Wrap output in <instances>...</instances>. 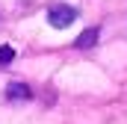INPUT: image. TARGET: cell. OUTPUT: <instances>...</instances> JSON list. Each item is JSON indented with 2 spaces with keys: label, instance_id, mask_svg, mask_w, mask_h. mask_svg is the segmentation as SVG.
Here are the masks:
<instances>
[{
  "label": "cell",
  "instance_id": "cell-1",
  "mask_svg": "<svg viewBox=\"0 0 127 124\" xmlns=\"http://www.w3.org/2000/svg\"><path fill=\"white\" fill-rule=\"evenodd\" d=\"M77 9L74 6H68V3H50L47 6V21H50V27L53 30H65V27H71L74 21H77Z\"/></svg>",
  "mask_w": 127,
  "mask_h": 124
},
{
  "label": "cell",
  "instance_id": "cell-3",
  "mask_svg": "<svg viewBox=\"0 0 127 124\" xmlns=\"http://www.w3.org/2000/svg\"><path fill=\"white\" fill-rule=\"evenodd\" d=\"M95 41H97V30H86L80 38H77V47H83V50H86V47H92Z\"/></svg>",
  "mask_w": 127,
  "mask_h": 124
},
{
  "label": "cell",
  "instance_id": "cell-4",
  "mask_svg": "<svg viewBox=\"0 0 127 124\" xmlns=\"http://www.w3.org/2000/svg\"><path fill=\"white\" fill-rule=\"evenodd\" d=\"M12 59H15V50H12L9 44H3V47H0V68H3V65H9Z\"/></svg>",
  "mask_w": 127,
  "mask_h": 124
},
{
  "label": "cell",
  "instance_id": "cell-2",
  "mask_svg": "<svg viewBox=\"0 0 127 124\" xmlns=\"http://www.w3.org/2000/svg\"><path fill=\"white\" fill-rule=\"evenodd\" d=\"M27 97H30V86L24 83H12L6 89V100H27Z\"/></svg>",
  "mask_w": 127,
  "mask_h": 124
}]
</instances>
